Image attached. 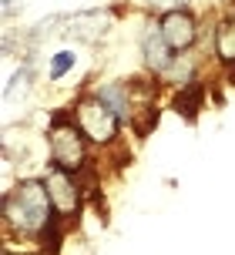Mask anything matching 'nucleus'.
Wrapping results in <instances>:
<instances>
[{
	"label": "nucleus",
	"mask_w": 235,
	"mask_h": 255,
	"mask_svg": "<svg viewBox=\"0 0 235 255\" xmlns=\"http://www.w3.org/2000/svg\"><path fill=\"white\" fill-rule=\"evenodd\" d=\"M158 24H161V34H165L171 51L185 54V51H195L198 47L205 17H202L195 7H175V10H168L165 17H158Z\"/></svg>",
	"instance_id": "423d86ee"
},
{
	"label": "nucleus",
	"mask_w": 235,
	"mask_h": 255,
	"mask_svg": "<svg viewBox=\"0 0 235 255\" xmlns=\"http://www.w3.org/2000/svg\"><path fill=\"white\" fill-rule=\"evenodd\" d=\"M168 108L178 118H185V121H198V115L209 108V81H205V77H198V81H192V84L171 91Z\"/></svg>",
	"instance_id": "9b49d317"
},
{
	"label": "nucleus",
	"mask_w": 235,
	"mask_h": 255,
	"mask_svg": "<svg viewBox=\"0 0 235 255\" xmlns=\"http://www.w3.org/2000/svg\"><path fill=\"white\" fill-rule=\"evenodd\" d=\"M37 88V54H30V57H20L17 67H13L7 81H3V104L10 108V104H24L30 94Z\"/></svg>",
	"instance_id": "9d476101"
},
{
	"label": "nucleus",
	"mask_w": 235,
	"mask_h": 255,
	"mask_svg": "<svg viewBox=\"0 0 235 255\" xmlns=\"http://www.w3.org/2000/svg\"><path fill=\"white\" fill-rule=\"evenodd\" d=\"M175 7H182V0H141V10L151 13V17H165Z\"/></svg>",
	"instance_id": "ddd939ff"
},
{
	"label": "nucleus",
	"mask_w": 235,
	"mask_h": 255,
	"mask_svg": "<svg viewBox=\"0 0 235 255\" xmlns=\"http://www.w3.org/2000/svg\"><path fill=\"white\" fill-rule=\"evenodd\" d=\"M209 61L205 54L198 51H185V54H175L171 57V64L158 74V81H161V88L165 91H178V88H185V84H192V81H198L202 77V64Z\"/></svg>",
	"instance_id": "1a4fd4ad"
},
{
	"label": "nucleus",
	"mask_w": 235,
	"mask_h": 255,
	"mask_svg": "<svg viewBox=\"0 0 235 255\" xmlns=\"http://www.w3.org/2000/svg\"><path fill=\"white\" fill-rule=\"evenodd\" d=\"M0 229H3V239L10 242H34L51 252L61 249V239L71 232L54 212V202L40 175H20L3 191Z\"/></svg>",
	"instance_id": "f257e3e1"
},
{
	"label": "nucleus",
	"mask_w": 235,
	"mask_h": 255,
	"mask_svg": "<svg viewBox=\"0 0 235 255\" xmlns=\"http://www.w3.org/2000/svg\"><path fill=\"white\" fill-rule=\"evenodd\" d=\"M40 178H44V185H47V195H51V202H54L57 218L64 222L67 229H74L78 218H81V212H84V205H88V198H94V191H98L101 171L81 178V175H71V171H64V168L44 161Z\"/></svg>",
	"instance_id": "20e7f679"
},
{
	"label": "nucleus",
	"mask_w": 235,
	"mask_h": 255,
	"mask_svg": "<svg viewBox=\"0 0 235 255\" xmlns=\"http://www.w3.org/2000/svg\"><path fill=\"white\" fill-rule=\"evenodd\" d=\"M44 141H47V161L51 165L64 168L71 175H81V178L101 171L98 168V148L78 128L71 108H54L51 111L47 128H44Z\"/></svg>",
	"instance_id": "f03ea898"
},
{
	"label": "nucleus",
	"mask_w": 235,
	"mask_h": 255,
	"mask_svg": "<svg viewBox=\"0 0 235 255\" xmlns=\"http://www.w3.org/2000/svg\"><path fill=\"white\" fill-rule=\"evenodd\" d=\"M212 61L222 71L229 84H235V3L215 10V30H212Z\"/></svg>",
	"instance_id": "0eeeda50"
},
{
	"label": "nucleus",
	"mask_w": 235,
	"mask_h": 255,
	"mask_svg": "<svg viewBox=\"0 0 235 255\" xmlns=\"http://www.w3.org/2000/svg\"><path fill=\"white\" fill-rule=\"evenodd\" d=\"M78 67V51L74 47H61V51H54L51 57H47V67H44V74H47V81L51 84H61L71 71Z\"/></svg>",
	"instance_id": "f8f14e48"
},
{
	"label": "nucleus",
	"mask_w": 235,
	"mask_h": 255,
	"mask_svg": "<svg viewBox=\"0 0 235 255\" xmlns=\"http://www.w3.org/2000/svg\"><path fill=\"white\" fill-rule=\"evenodd\" d=\"M24 7H27V0H0V17L3 20H13Z\"/></svg>",
	"instance_id": "4468645a"
},
{
	"label": "nucleus",
	"mask_w": 235,
	"mask_h": 255,
	"mask_svg": "<svg viewBox=\"0 0 235 255\" xmlns=\"http://www.w3.org/2000/svg\"><path fill=\"white\" fill-rule=\"evenodd\" d=\"M138 51H141L144 74H151V77H158L171 64V57H175V51L168 47V40L161 34L158 17H151V13H144L141 27H138Z\"/></svg>",
	"instance_id": "6e6552de"
},
{
	"label": "nucleus",
	"mask_w": 235,
	"mask_h": 255,
	"mask_svg": "<svg viewBox=\"0 0 235 255\" xmlns=\"http://www.w3.org/2000/svg\"><path fill=\"white\" fill-rule=\"evenodd\" d=\"M118 13H121V7H88V10L64 13L61 37L98 47V44H105V37L111 34V30H115Z\"/></svg>",
	"instance_id": "39448f33"
},
{
	"label": "nucleus",
	"mask_w": 235,
	"mask_h": 255,
	"mask_svg": "<svg viewBox=\"0 0 235 255\" xmlns=\"http://www.w3.org/2000/svg\"><path fill=\"white\" fill-rule=\"evenodd\" d=\"M67 108H71L78 128L88 134V141H91L98 151H118V148H124V121L101 98H94L88 88H81L71 98Z\"/></svg>",
	"instance_id": "7ed1b4c3"
},
{
	"label": "nucleus",
	"mask_w": 235,
	"mask_h": 255,
	"mask_svg": "<svg viewBox=\"0 0 235 255\" xmlns=\"http://www.w3.org/2000/svg\"><path fill=\"white\" fill-rule=\"evenodd\" d=\"M215 3H219V7H229V3H235V0H215Z\"/></svg>",
	"instance_id": "2eb2a0df"
}]
</instances>
